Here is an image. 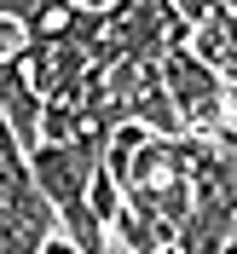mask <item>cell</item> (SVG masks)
Instances as JSON below:
<instances>
[{
  "label": "cell",
  "instance_id": "cell-1",
  "mask_svg": "<svg viewBox=\"0 0 237 254\" xmlns=\"http://www.w3.org/2000/svg\"><path fill=\"white\" fill-rule=\"evenodd\" d=\"M162 87L174 93L185 133H191V127H197V122H203V116L226 98V81L214 75V69H208V64L197 58L191 47H168V52H162Z\"/></svg>",
  "mask_w": 237,
  "mask_h": 254
},
{
  "label": "cell",
  "instance_id": "cell-2",
  "mask_svg": "<svg viewBox=\"0 0 237 254\" xmlns=\"http://www.w3.org/2000/svg\"><path fill=\"white\" fill-rule=\"evenodd\" d=\"M174 12L185 17L191 29H197V23H203V17H214V12H226V6H220V0H174Z\"/></svg>",
  "mask_w": 237,
  "mask_h": 254
},
{
  "label": "cell",
  "instance_id": "cell-3",
  "mask_svg": "<svg viewBox=\"0 0 237 254\" xmlns=\"http://www.w3.org/2000/svg\"><path fill=\"white\" fill-rule=\"evenodd\" d=\"M23 41H29V35H23V23H17V17H0V58H6V52H17Z\"/></svg>",
  "mask_w": 237,
  "mask_h": 254
},
{
  "label": "cell",
  "instance_id": "cell-4",
  "mask_svg": "<svg viewBox=\"0 0 237 254\" xmlns=\"http://www.w3.org/2000/svg\"><path fill=\"white\" fill-rule=\"evenodd\" d=\"M220 6H226V12H237V0H220Z\"/></svg>",
  "mask_w": 237,
  "mask_h": 254
}]
</instances>
